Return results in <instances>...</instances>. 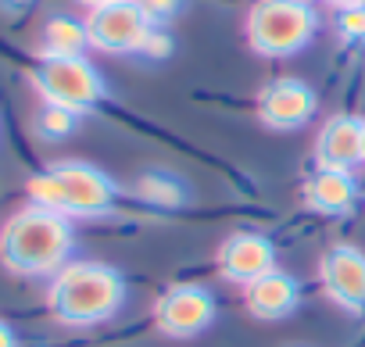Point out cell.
<instances>
[{
	"label": "cell",
	"mask_w": 365,
	"mask_h": 347,
	"mask_svg": "<svg viewBox=\"0 0 365 347\" xmlns=\"http://www.w3.org/2000/svg\"><path fill=\"white\" fill-rule=\"evenodd\" d=\"M76 247L72 219L26 204L0 226V261L15 276H54Z\"/></svg>",
	"instance_id": "cell-1"
},
{
	"label": "cell",
	"mask_w": 365,
	"mask_h": 347,
	"mask_svg": "<svg viewBox=\"0 0 365 347\" xmlns=\"http://www.w3.org/2000/svg\"><path fill=\"white\" fill-rule=\"evenodd\" d=\"M125 304V279L108 261H68L51 276L47 308L65 326H97Z\"/></svg>",
	"instance_id": "cell-2"
},
{
	"label": "cell",
	"mask_w": 365,
	"mask_h": 347,
	"mask_svg": "<svg viewBox=\"0 0 365 347\" xmlns=\"http://www.w3.org/2000/svg\"><path fill=\"white\" fill-rule=\"evenodd\" d=\"M33 204L65 219H101L115 208L118 187L108 172L86 161H58L29 180Z\"/></svg>",
	"instance_id": "cell-3"
},
{
	"label": "cell",
	"mask_w": 365,
	"mask_h": 347,
	"mask_svg": "<svg viewBox=\"0 0 365 347\" xmlns=\"http://www.w3.org/2000/svg\"><path fill=\"white\" fill-rule=\"evenodd\" d=\"M319 33L312 0H255L247 11V43L262 58H294Z\"/></svg>",
	"instance_id": "cell-4"
},
{
	"label": "cell",
	"mask_w": 365,
	"mask_h": 347,
	"mask_svg": "<svg viewBox=\"0 0 365 347\" xmlns=\"http://www.w3.org/2000/svg\"><path fill=\"white\" fill-rule=\"evenodd\" d=\"M29 79H33L36 93L43 97V104H58L76 115L93 111L108 97L104 76L86 58H40L33 65Z\"/></svg>",
	"instance_id": "cell-5"
},
{
	"label": "cell",
	"mask_w": 365,
	"mask_h": 347,
	"mask_svg": "<svg viewBox=\"0 0 365 347\" xmlns=\"http://www.w3.org/2000/svg\"><path fill=\"white\" fill-rule=\"evenodd\" d=\"M83 22L90 33V47L104 54H140L154 29L140 8V0H111V4L90 8Z\"/></svg>",
	"instance_id": "cell-6"
},
{
	"label": "cell",
	"mask_w": 365,
	"mask_h": 347,
	"mask_svg": "<svg viewBox=\"0 0 365 347\" xmlns=\"http://www.w3.org/2000/svg\"><path fill=\"white\" fill-rule=\"evenodd\" d=\"M212 322H215V297L208 286L179 283V286H168L154 301V326L165 336L190 340V336L205 333Z\"/></svg>",
	"instance_id": "cell-7"
},
{
	"label": "cell",
	"mask_w": 365,
	"mask_h": 347,
	"mask_svg": "<svg viewBox=\"0 0 365 347\" xmlns=\"http://www.w3.org/2000/svg\"><path fill=\"white\" fill-rule=\"evenodd\" d=\"M319 283L333 304L351 315L365 311V254L351 244H333L319 258Z\"/></svg>",
	"instance_id": "cell-8"
},
{
	"label": "cell",
	"mask_w": 365,
	"mask_h": 347,
	"mask_svg": "<svg viewBox=\"0 0 365 347\" xmlns=\"http://www.w3.org/2000/svg\"><path fill=\"white\" fill-rule=\"evenodd\" d=\"M315 108H319L315 90L301 79H290V76L265 83L258 93V118L276 133H294V129L308 125Z\"/></svg>",
	"instance_id": "cell-9"
},
{
	"label": "cell",
	"mask_w": 365,
	"mask_h": 347,
	"mask_svg": "<svg viewBox=\"0 0 365 347\" xmlns=\"http://www.w3.org/2000/svg\"><path fill=\"white\" fill-rule=\"evenodd\" d=\"M312 157H315V168H326V172H351L365 165V118L358 115L326 118L322 129L315 133Z\"/></svg>",
	"instance_id": "cell-10"
},
{
	"label": "cell",
	"mask_w": 365,
	"mask_h": 347,
	"mask_svg": "<svg viewBox=\"0 0 365 347\" xmlns=\"http://www.w3.org/2000/svg\"><path fill=\"white\" fill-rule=\"evenodd\" d=\"M272 269H276V244L262 233H233L219 247V272L230 283L247 286Z\"/></svg>",
	"instance_id": "cell-11"
},
{
	"label": "cell",
	"mask_w": 365,
	"mask_h": 347,
	"mask_svg": "<svg viewBox=\"0 0 365 347\" xmlns=\"http://www.w3.org/2000/svg\"><path fill=\"white\" fill-rule=\"evenodd\" d=\"M244 304H247V311H251L255 318H262V322H279V318H287V315L297 311V304H301V286H297V279H294L290 272L272 269V272H265L262 279H255V283L244 286Z\"/></svg>",
	"instance_id": "cell-12"
},
{
	"label": "cell",
	"mask_w": 365,
	"mask_h": 347,
	"mask_svg": "<svg viewBox=\"0 0 365 347\" xmlns=\"http://www.w3.org/2000/svg\"><path fill=\"white\" fill-rule=\"evenodd\" d=\"M301 194H304V204L319 215H347L358 201V183H354L351 172L315 168Z\"/></svg>",
	"instance_id": "cell-13"
},
{
	"label": "cell",
	"mask_w": 365,
	"mask_h": 347,
	"mask_svg": "<svg viewBox=\"0 0 365 347\" xmlns=\"http://www.w3.org/2000/svg\"><path fill=\"white\" fill-rule=\"evenodd\" d=\"M86 47H90L86 22H79L72 15H54L43 22L40 58H86Z\"/></svg>",
	"instance_id": "cell-14"
},
{
	"label": "cell",
	"mask_w": 365,
	"mask_h": 347,
	"mask_svg": "<svg viewBox=\"0 0 365 347\" xmlns=\"http://www.w3.org/2000/svg\"><path fill=\"white\" fill-rule=\"evenodd\" d=\"M76 125H79V115L58 104H43L36 115V133L43 140H65L68 133H76Z\"/></svg>",
	"instance_id": "cell-15"
},
{
	"label": "cell",
	"mask_w": 365,
	"mask_h": 347,
	"mask_svg": "<svg viewBox=\"0 0 365 347\" xmlns=\"http://www.w3.org/2000/svg\"><path fill=\"white\" fill-rule=\"evenodd\" d=\"M336 33H340L344 40L361 43V40H365V4L340 8V11H336Z\"/></svg>",
	"instance_id": "cell-16"
},
{
	"label": "cell",
	"mask_w": 365,
	"mask_h": 347,
	"mask_svg": "<svg viewBox=\"0 0 365 347\" xmlns=\"http://www.w3.org/2000/svg\"><path fill=\"white\" fill-rule=\"evenodd\" d=\"M140 8H143L147 22L161 29L165 22H172V19L182 11V0H140Z\"/></svg>",
	"instance_id": "cell-17"
},
{
	"label": "cell",
	"mask_w": 365,
	"mask_h": 347,
	"mask_svg": "<svg viewBox=\"0 0 365 347\" xmlns=\"http://www.w3.org/2000/svg\"><path fill=\"white\" fill-rule=\"evenodd\" d=\"M172 51V40H168V33L165 29H150V36H147V43H143V51L140 54H147V58H165Z\"/></svg>",
	"instance_id": "cell-18"
},
{
	"label": "cell",
	"mask_w": 365,
	"mask_h": 347,
	"mask_svg": "<svg viewBox=\"0 0 365 347\" xmlns=\"http://www.w3.org/2000/svg\"><path fill=\"white\" fill-rule=\"evenodd\" d=\"M0 347H19V336H15V329L0 318Z\"/></svg>",
	"instance_id": "cell-19"
},
{
	"label": "cell",
	"mask_w": 365,
	"mask_h": 347,
	"mask_svg": "<svg viewBox=\"0 0 365 347\" xmlns=\"http://www.w3.org/2000/svg\"><path fill=\"white\" fill-rule=\"evenodd\" d=\"M322 4H333V8L340 11V8H354V4H365V0H322Z\"/></svg>",
	"instance_id": "cell-20"
},
{
	"label": "cell",
	"mask_w": 365,
	"mask_h": 347,
	"mask_svg": "<svg viewBox=\"0 0 365 347\" xmlns=\"http://www.w3.org/2000/svg\"><path fill=\"white\" fill-rule=\"evenodd\" d=\"M0 4H4V8H8V11H19V8H22V4H29V0H0Z\"/></svg>",
	"instance_id": "cell-21"
},
{
	"label": "cell",
	"mask_w": 365,
	"mask_h": 347,
	"mask_svg": "<svg viewBox=\"0 0 365 347\" xmlns=\"http://www.w3.org/2000/svg\"><path fill=\"white\" fill-rule=\"evenodd\" d=\"M86 8H101V4H111V0H83Z\"/></svg>",
	"instance_id": "cell-22"
}]
</instances>
